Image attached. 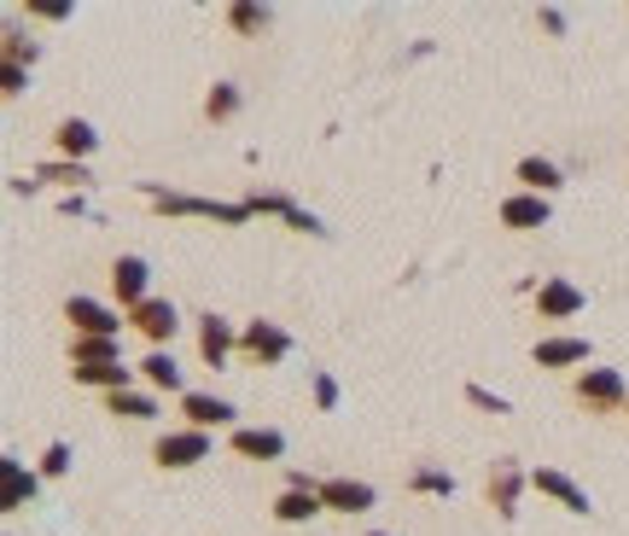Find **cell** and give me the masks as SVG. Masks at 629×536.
Masks as SVG:
<instances>
[{
	"label": "cell",
	"mask_w": 629,
	"mask_h": 536,
	"mask_svg": "<svg viewBox=\"0 0 629 536\" xmlns=\"http://www.w3.org/2000/svg\"><path fill=\"white\" fill-rule=\"evenodd\" d=\"M310 402H315V414H338V402H344V385H338L327 367H310Z\"/></svg>",
	"instance_id": "obj_28"
},
{
	"label": "cell",
	"mask_w": 629,
	"mask_h": 536,
	"mask_svg": "<svg viewBox=\"0 0 629 536\" xmlns=\"http://www.w3.org/2000/svg\"><path fill=\"white\" fill-rule=\"evenodd\" d=\"M245 205H251V216H280V222L298 210L292 198H286V193H275V187H251V193H245Z\"/></svg>",
	"instance_id": "obj_30"
},
{
	"label": "cell",
	"mask_w": 629,
	"mask_h": 536,
	"mask_svg": "<svg viewBox=\"0 0 629 536\" xmlns=\"http://www.w3.org/2000/svg\"><path fill=\"white\" fill-rule=\"evenodd\" d=\"M24 12H29V19H41V24H64L76 7H71V0H29Z\"/></svg>",
	"instance_id": "obj_34"
},
{
	"label": "cell",
	"mask_w": 629,
	"mask_h": 536,
	"mask_svg": "<svg viewBox=\"0 0 629 536\" xmlns=\"http://www.w3.org/2000/svg\"><path fill=\"white\" fill-rule=\"evenodd\" d=\"M0 478H7V490H0V508H7V513H19L24 501H36L41 484H47L41 473H24L19 455H0Z\"/></svg>",
	"instance_id": "obj_19"
},
{
	"label": "cell",
	"mask_w": 629,
	"mask_h": 536,
	"mask_svg": "<svg viewBox=\"0 0 629 536\" xmlns=\"http://www.w3.org/2000/svg\"><path fill=\"white\" fill-rule=\"evenodd\" d=\"M589 339H577V332H542L531 344V362L536 367H589Z\"/></svg>",
	"instance_id": "obj_17"
},
{
	"label": "cell",
	"mask_w": 629,
	"mask_h": 536,
	"mask_svg": "<svg viewBox=\"0 0 629 536\" xmlns=\"http://www.w3.org/2000/svg\"><path fill=\"white\" fill-rule=\"evenodd\" d=\"M41 59V41L24 36V29H7V64H24V71H36Z\"/></svg>",
	"instance_id": "obj_32"
},
{
	"label": "cell",
	"mask_w": 629,
	"mask_h": 536,
	"mask_svg": "<svg viewBox=\"0 0 629 536\" xmlns=\"http://www.w3.org/2000/svg\"><path fill=\"white\" fill-rule=\"evenodd\" d=\"M123 339H71V367H117Z\"/></svg>",
	"instance_id": "obj_27"
},
{
	"label": "cell",
	"mask_w": 629,
	"mask_h": 536,
	"mask_svg": "<svg viewBox=\"0 0 629 536\" xmlns=\"http://www.w3.org/2000/svg\"><path fill=\"white\" fill-rule=\"evenodd\" d=\"M286 228H292V233H310V240H332V228L320 222L315 210H303V205H298L292 216H286Z\"/></svg>",
	"instance_id": "obj_33"
},
{
	"label": "cell",
	"mask_w": 629,
	"mask_h": 536,
	"mask_svg": "<svg viewBox=\"0 0 629 536\" xmlns=\"http://www.w3.org/2000/svg\"><path fill=\"white\" fill-rule=\"evenodd\" d=\"M64 321H71V339H123L129 315L99 304L88 292H76V297H64Z\"/></svg>",
	"instance_id": "obj_4"
},
{
	"label": "cell",
	"mask_w": 629,
	"mask_h": 536,
	"mask_svg": "<svg viewBox=\"0 0 629 536\" xmlns=\"http://www.w3.org/2000/svg\"><path fill=\"white\" fill-rule=\"evenodd\" d=\"M245 111V88L240 82H210V94H204V117H210V123H233V117Z\"/></svg>",
	"instance_id": "obj_25"
},
{
	"label": "cell",
	"mask_w": 629,
	"mask_h": 536,
	"mask_svg": "<svg viewBox=\"0 0 629 536\" xmlns=\"http://www.w3.org/2000/svg\"><path fill=\"white\" fill-rule=\"evenodd\" d=\"M141 198L146 210L158 216H204V222H222V228H245L251 222V205L245 198H198V193H176V187H158V181H141Z\"/></svg>",
	"instance_id": "obj_1"
},
{
	"label": "cell",
	"mask_w": 629,
	"mask_h": 536,
	"mask_svg": "<svg viewBox=\"0 0 629 536\" xmlns=\"http://www.w3.org/2000/svg\"><path fill=\"white\" fill-rule=\"evenodd\" d=\"M496 222L507 233H536V228L554 222V198H542V193H507L501 205H496Z\"/></svg>",
	"instance_id": "obj_13"
},
{
	"label": "cell",
	"mask_w": 629,
	"mask_h": 536,
	"mask_svg": "<svg viewBox=\"0 0 629 536\" xmlns=\"http://www.w3.org/2000/svg\"><path fill=\"white\" fill-rule=\"evenodd\" d=\"M524 490H531V466H524L519 455H501L496 466H489V478H484V501L496 508V519H507V525H513Z\"/></svg>",
	"instance_id": "obj_5"
},
{
	"label": "cell",
	"mask_w": 629,
	"mask_h": 536,
	"mask_svg": "<svg viewBox=\"0 0 629 536\" xmlns=\"http://www.w3.org/2000/svg\"><path fill=\"white\" fill-rule=\"evenodd\" d=\"M7 187L24 198V193H41V181H36V170H29V175H7Z\"/></svg>",
	"instance_id": "obj_39"
},
{
	"label": "cell",
	"mask_w": 629,
	"mask_h": 536,
	"mask_svg": "<svg viewBox=\"0 0 629 536\" xmlns=\"http://www.w3.org/2000/svg\"><path fill=\"white\" fill-rule=\"evenodd\" d=\"M228 449L240 461H286V431L280 426H233Z\"/></svg>",
	"instance_id": "obj_16"
},
{
	"label": "cell",
	"mask_w": 629,
	"mask_h": 536,
	"mask_svg": "<svg viewBox=\"0 0 629 536\" xmlns=\"http://www.w3.org/2000/svg\"><path fill=\"white\" fill-rule=\"evenodd\" d=\"M531 297H536L542 321H577V315L589 309V292L577 287V280H566V275H548L542 287H531Z\"/></svg>",
	"instance_id": "obj_8"
},
{
	"label": "cell",
	"mask_w": 629,
	"mask_h": 536,
	"mask_svg": "<svg viewBox=\"0 0 629 536\" xmlns=\"http://www.w3.org/2000/svg\"><path fill=\"white\" fill-rule=\"evenodd\" d=\"M402 484H408V496H437V501H449L455 490H461V478H455L449 466H432V461H420Z\"/></svg>",
	"instance_id": "obj_24"
},
{
	"label": "cell",
	"mask_w": 629,
	"mask_h": 536,
	"mask_svg": "<svg viewBox=\"0 0 629 536\" xmlns=\"http://www.w3.org/2000/svg\"><path fill=\"white\" fill-rule=\"evenodd\" d=\"M467 402H472V409H484V414H496V421H501V414H513V397H501V391H489V385H479V379H467V391H461Z\"/></svg>",
	"instance_id": "obj_31"
},
{
	"label": "cell",
	"mask_w": 629,
	"mask_h": 536,
	"mask_svg": "<svg viewBox=\"0 0 629 536\" xmlns=\"http://www.w3.org/2000/svg\"><path fill=\"white\" fill-rule=\"evenodd\" d=\"M571 402L589 414H624L629 409V379L618 374V367H577L571 374Z\"/></svg>",
	"instance_id": "obj_2"
},
{
	"label": "cell",
	"mask_w": 629,
	"mask_h": 536,
	"mask_svg": "<svg viewBox=\"0 0 629 536\" xmlns=\"http://www.w3.org/2000/svg\"><path fill=\"white\" fill-rule=\"evenodd\" d=\"M71 461H76V449H71V443H64V438H53V443H47V449H41V461H36V473H41L47 484H53V478H71Z\"/></svg>",
	"instance_id": "obj_29"
},
{
	"label": "cell",
	"mask_w": 629,
	"mask_h": 536,
	"mask_svg": "<svg viewBox=\"0 0 629 536\" xmlns=\"http://www.w3.org/2000/svg\"><path fill=\"white\" fill-rule=\"evenodd\" d=\"M99 146H106V134H99L88 117H59V123H53V158H64V163H88Z\"/></svg>",
	"instance_id": "obj_15"
},
{
	"label": "cell",
	"mask_w": 629,
	"mask_h": 536,
	"mask_svg": "<svg viewBox=\"0 0 629 536\" xmlns=\"http://www.w3.org/2000/svg\"><path fill=\"white\" fill-rule=\"evenodd\" d=\"M233 356H240V332H233V321L216 315V309H204L198 315V362L204 367H228Z\"/></svg>",
	"instance_id": "obj_14"
},
{
	"label": "cell",
	"mask_w": 629,
	"mask_h": 536,
	"mask_svg": "<svg viewBox=\"0 0 629 536\" xmlns=\"http://www.w3.org/2000/svg\"><path fill=\"white\" fill-rule=\"evenodd\" d=\"M292 350H298L292 332H286L280 321H268V315H257V321L240 327V362L245 367H280Z\"/></svg>",
	"instance_id": "obj_3"
},
{
	"label": "cell",
	"mask_w": 629,
	"mask_h": 536,
	"mask_svg": "<svg viewBox=\"0 0 629 536\" xmlns=\"http://www.w3.org/2000/svg\"><path fill=\"white\" fill-rule=\"evenodd\" d=\"M36 181H41V187H64V193H88L94 187V170H88V163L53 158V163H41V170H36Z\"/></svg>",
	"instance_id": "obj_26"
},
{
	"label": "cell",
	"mask_w": 629,
	"mask_h": 536,
	"mask_svg": "<svg viewBox=\"0 0 629 536\" xmlns=\"http://www.w3.org/2000/svg\"><path fill=\"white\" fill-rule=\"evenodd\" d=\"M531 490H536V496H548L554 508L577 513V519H589V513H594V496H589L571 473H559V466H531Z\"/></svg>",
	"instance_id": "obj_10"
},
{
	"label": "cell",
	"mask_w": 629,
	"mask_h": 536,
	"mask_svg": "<svg viewBox=\"0 0 629 536\" xmlns=\"http://www.w3.org/2000/svg\"><path fill=\"white\" fill-rule=\"evenodd\" d=\"M367 536H390V531H367Z\"/></svg>",
	"instance_id": "obj_40"
},
{
	"label": "cell",
	"mask_w": 629,
	"mask_h": 536,
	"mask_svg": "<svg viewBox=\"0 0 629 536\" xmlns=\"http://www.w3.org/2000/svg\"><path fill=\"white\" fill-rule=\"evenodd\" d=\"M181 421L193 426V431H210V438H216V431L240 426V409H233L228 397H216V391H186L181 397Z\"/></svg>",
	"instance_id": "obj_11"
},
{
	"label": "cell",
	"mask_w": 629,
	"mask_h": 536,
	"mask_svg": "<svg viewBox=\"0 0 629 536\" xmlns=\"http://www.w3.org/2000/svg\"><path fill=\"white\" fill-rule=\"evenodd\" d=\"M59 216H94V210H88V198H82V193H64L59 198Z\"/></svg>",
	"instance_id": "obj_38"
},
{
	"label": "cell",
	"mask_w": 629,
	"mask_h": 536,
	"mask_svg": "<svg viewBox=\"0 0 629 536\" xmlns=\"http://www.w3.org/2000/svg\"><path fill=\"white\" fill-rule=\"evenodd\" d=\"M320 501H327V513H344V519H362L379 508V490H373L367 478H320Z\"/></svg>",
	"instance_id": "obj_12"
},
{
	"label": "cell",
	"mask_w": 629,
	"mask_h": 536,
	"mask_svg": "<svg viewBox=\"0 0 629 536\" xmlns=\"http://www.w3.org/2000/svg\"><path fill=\"white\" fill-rule=\"evenodd\" d=\"M624 414H629V409H624Z\"/></svg>",
	"instance_id": "obj_41"
},
{
	"label": "cell",
	"mask_w": 629,
	"mask_h": 536,
	"mask_svg": "<svg viewBox=\"0 0 629 536\" xmlns=\"http://www.w3.org/2000/svg\"><path fill=\"white\" fill-rule=\"evenodd\" d=\"M222 24L233 29V36H263V29L275 24V7H263V0H228Z\"/></svg>",
	"instance_id": "obj_22"
},
{
	"label": "cell",
	"mask_w": 629,
	"mask_h": 536,
	"mask_svg": "<svg viewBox=\"0 0 629 536\" xmlns=\"http://www.w3.org/2000/svg\"><path fill=\"white\" fill-rule=\"evenodd\" d=\"M286 490H320V478L303 473V466H292V473H286Z\"/></svg>",
	"instance_id": "obj_37"
},
{
	"label": "cell",
	"mask_w": 629,
	"mask_h": 536,
	"mask_svg": "<svg viewBox=\"0 0 629 536\" xmlns=\"http://www.w3.org/2000/svg\"><path fill=\"white\" fill-rule=\"evenodd\" d=\"M536 24L548 29V36H566V29H571V12H566V7H536Z\"/></svg>",
	"instance_id": "obj_36"
},
{
	"label": "cell",
	"mask_w": 629,
	"mask_h": 536,
	"mask_svg": "<svg viewBox=\"0 0 629 536\" xmlns=\"http://www.w3.org/2000/svg\"><path fill=\"white\" fill-rule=\"evenodd\" d=\"M141 385L146 391H169V397H186V379H181V367H176V356L169 350H146L141 356Z\"/></svg>",
	"instance_id": "obj_20"
},
{
	"label": "cell",
	"mask_w": 629,
	"mask_h": 536,
	"mask_svg": "<svg viewBox=\"0 0 629 536\" xmlns=\"http://www.w3.org/2000/svg\"><path fill=\"white\" fill-rule=\"evenodd\" d=\"M513 181H519V193H542V198H554L559 187H566V170H559L554 158L531 153V158H519V163H513Z\"/></svg>",
	"instance_id": "obj_18"
},
{
	"label": "cell",
	"mask_w": 629,
	"mask_h": 536,
	"mask_svg": "<svg viewBox=\"0 0 629 536\" xmlns=\"http://www.w3.org/2000/svg\"><path fill=\"white\" fill-rule=\"evenodd\" d=\"M24 88H29V71H24V64H7V59H0V94L19 99Z\"/></svg>",
	"instance_id": "obj_35"
},
{
	"label": "cell",
	"mask_w": 629,
	"mask_h": 536,
	"mask_svg": "<svg viewBox=\"0 0 629 536\" xmlns=\"http://www.w3.org/2000/svg\"><path fill=\"white\" fill-rule=\"evenodd\" d=\"M99 402H106V414H117V421H158V391H141V385L111 391V397H99Z\"/></svg>",
	"instance_id": "obj_23"
},
{
	"label": "cell",
	"mask_w": 629,
	"mask_h": 536,
	"mask_svg": "<svg viewBox=\"0 0 629 536\" xmlns=\"http://www.w3.org/2000/svg\"><path fill=\"white\" fill-rule=\"evenodd\" d=\"M320 513H327L320 490H280L275 496V525H315Z\"/></svg>",
	"instance_id": "obj_21"
},
{
	"label": "cell",
	"mask_w": 629,
	"mask_h": 536,
	"mask_svg": "<svg viewBox=\"0 0 629 536\" xmlns=\"http://www.w3.org/2000/svg\"><path fill=\"white\" fill-rule=\"evenodd\" d=\"M210 449L216 438L210 431H193V426H176V431H164L158 443H152V461L164 466V473H186V466H198V461H210Z\"/></svg>",
	"instance_id": "obj_6"
},
{
	"label": "cell",
	"mask_w": 629,
	"mask_h": 536,
	"mask_svg": "<svg viewBox=\"0 0 629 536\" xmlns=\"http://www.w3.org/2000/svg\"><path fill=\"white\" fill-rule=\"evenodd\" d=\"M111 297L123 304V315L141 309L146 297H158V292H152V263L141 257V251H123V257L111 263Z\"/></svg>",
	"instance_id": "obj_7"
},
{
	"label": "cell",
	"mask_w": 629,
	"mask_h": 536,
	"mask_svg": "<svg viewBox=\"0 0 629 536\" xmlns=\"http://www.w3.org/2000/svg\"><path fill=\"white\" fill-rule=\"evenodd\" d=\"M129 327L146 339V350H169L181 332V309L169 304V297H146L141 309H129Z\"/></svg>",
	"instance_id": "obj_9"
}]
</instances>
